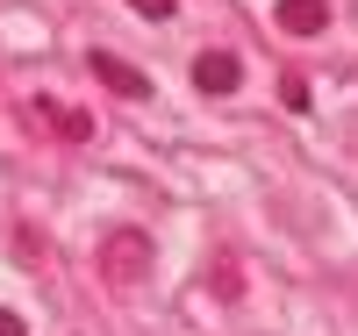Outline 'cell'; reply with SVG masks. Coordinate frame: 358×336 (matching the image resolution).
I'll list each match as a JSON object with an SVG mask.
<instances>
[{
  "instance_id": "cell-1",
  "label": "cell",
  "mask_w": 358,
  "mask_h": 336,
  "mask_svg": "<svg viewBox=\"0 0 358 336\" xmlns=\"http://www.w3.org/2000/svg\"><path fill=\"white\" fill-rule=\"evenodd\" d=\"M151 265H158V243H151V229H101V243H94V272H101V286H143L151 279Z\"/></svg>"
},
{
  "instance_id": "cell-2",
  "label": "cell",
  "mask_w": 358,
  "mask_h": 336,
  "mask_svg": "<svg viewBox=\"0 0 358 336\" xmlns=\"http://www.w3.org/2000/svg\"><path fill=\"white\" fill-rule=\"evenodd\" d=\"M94 79L108 94H122V101H151V72H136L129 57H115V50H94Z\"/></svg>"
},
{
  "instance_id": "cell-3",
  "label": "cell",
  "mask_w": 358,
  "mask_h": 336,
  "mask_svg": "<svg viewBox=\"0 0 358 336\" xmlns=\"http://www.w3.org/2000/svg\"><path fill=\"white\" fill-rule=\"evenodd\" d=\"M194 86L201 94H236V86H244V65H236L229 50H201L194 57Z\"/></svg>"
},
{
  "instance_id": "cell-4",
  "label": "cell",
  "mask_w": 358,
  "mask_h": 336,
  "mask_svg": "<svg viewBox=\"0 0 358 336\" xmlns=\"http://www.w3.org/2000/svg\"><path fill=\"white\" fill-rule=\"evenodd\" d=\"M273 22L287 36H322V29H330V0H280Z\"/></svg>"
},
{
  "instance_id": "cell-5",
  "label": "cell",
  "mask_w": 358,
  "mask_h": 336,
  "mask_svg": "<svg viewBox=\"0 0 358 336\" xmlns=\"http://www.w3.org/2000/svg\"><path fill=\"white\" fill-rule=\"evenodd\" d=\"M29 115H36V122H50V129L65 136V143H86V136H94V115H86V108H29Z\"/></svg>"
},
{
  "instance_id": "cell-6",
  "label": "cell",
  "mask_w": 358,
  "mask_h": 336,
  "mask_svg": "<svg viewBox=\"0 0 358 336\" xmlns=\"http://www.w3.org/2000/svg\"><path fill=\"white\" fill-rule=\"evenodd\" d=\"M208 286H215L222 300H236V293H244V286H236V265H215V272H208Z\"/></svg>"
},
{
  "instance_id": "cell-7",
  "label": "cell",
  "mask_w": 358,
  "mask_h": 336,
  "mask_svg": "<svg viewBox=\"0 0 358 336\" xmlns=\"http://www.w3.org/2000/svg\"><path fill=\"white\" fill-rule=\"evenodd\" d=\"M129 8H136V15H151V22H165V15L179 8V0H129Z\"/></svg>"
},
{
  "instance_id": "cell-8",
  "label": "cell",
  "mask_w": 358,
  "mask_h": 336,
  "mask_svg": "<svg viewBox=\"0 0 358 336\" xmlns=\"http://www.w3.org/2000/svg\"><path fill=\"white\" fill-rule=\"evenodd\" d=\"M0 336H29V322H22L15 308H0Z\"/></svg>"
}]
</instances>
